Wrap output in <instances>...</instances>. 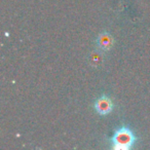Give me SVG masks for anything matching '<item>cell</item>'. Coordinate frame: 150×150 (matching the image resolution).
Instances as JSON below:
<instances>
[{
    "mask_svg": "<svg viewBox=\"0 0 150 150\" xmlns=\"http://www.w3.org/2000/svg\"><path fill=\"white\" fill-rule=\"evenodd\" d=\"M113 44H114V39L109 32H102L97 37L96 45L98 50H100L101 52H104L110 50L112 48Z\"/></svg>",
    "mask_w": 150,
    "mask_h": 150,
    "instance_id": "cell-3",
    "label": "cell"
},
{
    "mask_svg": "<svg viewBox=\"0 0 150 150\" xmlns=\"http://www.w3.org/2000/svg\"><path fill=\"white\" fill-rule=\"evenodd\" d=\"M137 137L127 125H121L114 132L110 139V147L115 150H127L134 147Z\"/></svg>",
    "mask_w": 150,
    "mask_h": 150,
    "instance_id": "cell-1",
    "label": "cell"
},
{
    "mask_svg": "<svg viewBox=\"0 0 150 150\" xmlns=\"http://www.w3.org/2000/svg\"><path fill=\"white\" fill-rule=\"evenodd\" d=\"M113 102L110 99V97L107 95H102L99 99L95 101L94 108L96 112L100 115H108L113 110Z\"/></svg>",
    "mask_w": 150,
    "mask_h": 150,
    "instance_id": "cell-2",
    "label": "cell"
},
{
    "mask_svg": "<svg viewBox=\"0 0 150 150\" xmlns=\"http://www.w3.org/2000/svg\"><path fill=\"white\" fill-rule=\"evenodd\" d=\"M103 52H101L100 50H95V52H92L90 54V64L92 65L93 67L95 68H98L102 65L103 61V54H102Z\"/></svg>",
    "mask_w": 150,
    "mask_h": 150,
    "instance_id": "cell-4",
    "label": "cell"
}]
</instances>
